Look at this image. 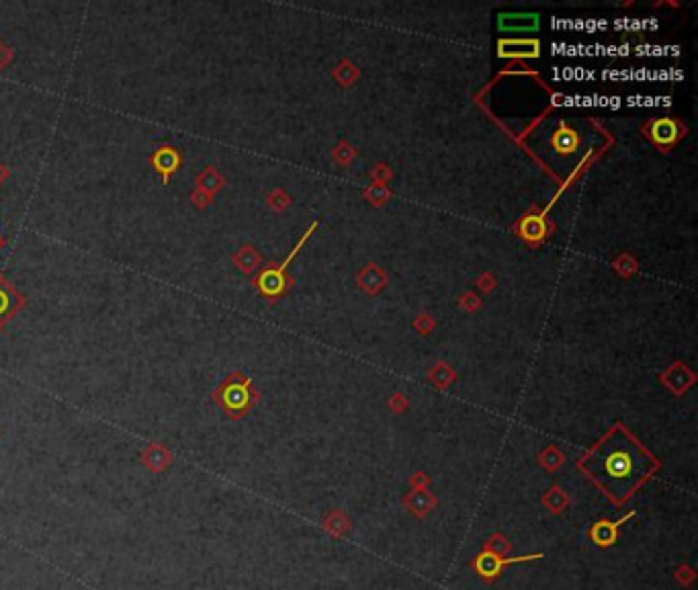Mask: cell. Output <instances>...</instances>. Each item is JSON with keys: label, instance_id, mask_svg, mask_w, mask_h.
Returning <instances> with one entry per match:
<instances>
[{"label": "cell", "instance_id": "obj_10", "mask_svg": "<svg viewBox=\"0 0 698 590\" xmlns=\"http://www.w3.org/2000/svg\"><path fill=\"white\" fill-rule=\"evenodd\" d=\"M651 136L658 144H672L678 138V128L670 119H660L653 123Z\"/></svg>", "mask_w": 698, "mask_h": 590}, {"label": "cell", "instance_id": "obj_14", "mask_svg": "<svg viewBox=\"0 0 698 590\" xmlns=\"http://www.w3.org/2000/svg\"><path fill=\"white\" fill-rule=\"evenodd\" d=\"M12 60H14V49H12L6 41L0 39V72H2L4 68H8Z\"/></svg>", "mask_w": 698, "mask_h": 590}, {"label": "cell", "instance_id": "obj_3", "mask_svg": "<svg viewBox=\"0 0 698 590\" xmlns=\"http://www.w3.org/2000/svg\"><path fill=\"white\" fill-rule=\"evenodd\" d=\"M545 558L543 554H529V556H520V558H502L498 554H492V552H483L475 558L473 566L475 570L479 572V576L483 578H496L506 566H512V564H522V562H535V560H541Z\"/></svg>", "mask_w": 698, "mask_h": 590}, {"label": "cell", "instance_id": "obj_4", "mask_svg": "<svg viewBox=\"0 0 698 590\" xmlns=\"http://www.w3.org/2000/svg\"><path fill=\"white\" fill-rule=\"evenodd\" d=\"M149 164L156 170V174L160 176V180L164 185H168L170 178L178 172V168L182 164V154H180L178 148L174 146H158L149 156Z\"/></svg>", "mask_w": 698, "mask_h": 590}, {"label": "cell", "instance_id": "obj_2", "mask_svg": "<svg viewBox=\"0 0 698 590\" xmlns=\"http://www.w3.org/2000/svg\"><path fill=\"white\" fill-rule=\"evenodd\" d=\"M213 400L226 410L228 416L240 418L244 416L256 402V394L250 388V379L242 373L230 375L213 394Z\"/></svg>", "mask_w": 698, "mask_h": 590}, {"label": "cell", "instance_id": "obj_11", "mask_svg": "<svg viewBox=\"0 0 698 590\" xmlns=\"http://www.w3.org/2000/svg\"><path fill=\"white\" fill-rule=\"evenodd\" d=\"M502 21H506V23H510L512 21V25H504V29H533V27H537V23H539V19H537V14H504V16H500Z\"/></svg>", "mask_w": 698, "mask_h": 590}, {"label": "cell", "instance_id": "obj_8", "mask_svg": "<svg viewBox=\"0 0 698 590\" xmlns=\"http://www.w3.org/2000/svg\"><path fill=\"white\" fill-rule=\"evenodd\" d=\"M500 56L514 58V56H539V41H500Z\"/></svg>", "mask_w": 698, "mask_h": 590}, {"label": "cell", "instance_id": "obj_9", "mask_svg": "<svg viewBox=\"0 0 698 590\" xmlns=\"http://www.w3.org/2000/svg\"><path fill=\"white\" fill-rule=\"evenodd\" d=\"M224 176L213 168V166H207L201 174H197V178H195V189H199V191H203V193H207V195H215L221 187H224Z\"/></svg>", "mask_w": 698, "mask_h": 590}, {"label": "cell", "instance_id": "obj_13", "mask_svg": "<svg viewBox=\"0 0 698 590\" xmlns=\"http://www.w3.org/2000/svg\"><path fill=\"white\" fill-rule=\"evenodd\" d=\"M567 498L561 494V490L559 488H553V490H549V494L545 496V504L549 506V510H553V512H561L565 506H567Z\"/></svg>", "mask_w": 698, "mask_h": 590}, {"label": "cell", "instance_id": "obj_6", "mask_svg": "<svg viewBox=\"0 0 698 590\" xmlns=\"http://www.w3.org/2000/svg\"><path fill=\"white\" fill-rule=\"evenodd\" d=\"M141 465L154 473H162L170 463H172V453L168 447H164L162 442H149L143 451H141Z\"/></svg>", "mask_w": 698, "mask_h": 590}, {"label": "cell", "instance_id": "obj_16", "mask_svg": "<svg viewBox=\"0 0 698 590\" xmlns=\"http://www.w3.org/2000/svg\"><path fill=\"white\" fill-rule=\"evenodd\" d=\"M4 246V240H2V236H0V248Z\"/></svg>", "mask_w": 698, "mask_h": 590}, {"label": "cell", "instance_id": "obj_1", "mask_svg": "<svg viewBox=\"0 0 698 590\" xmlns=\"http://www.w3.org/2000/svg\"><path fill=\"white\" fill-rule=\"evenodd\" d=\"M579 467L614 502H623L649 477L655 461L623 429H614L588 453Z\"/></svg>", "mask_w": 698, "mask_h": 590}, {"label": "cell", "instance_id": "obj_12", "mask_svg": "<svg viewBox=\"0 0 698 590\" xmlns=\"http://www.w3.org/2000/svg\"><path fill=\"white\" fill-rule=\"evenodd\" d=\"M234 263H236L242 271H250V269L258 263V257L254 255L252 248H242V250L234 257Z\"/></svg>", "mask_w": 698, "mask_h": 590}, {"label": "cell", "instance_id": "obj_5", "mask_svg": "<svg viewBox=\"0 0 698 590\" xmlns=\"http://www.w3.org/2000/svg\"><path fill=\"white\" fill-rule=\"evenodd\" d=\"M27 305V297L21 294L2 273H0V330Z\"/></svg>", "mask_w": 698, "mask_h": 590}, {"label": "cell", "instance_id": "obj_7", "mask_svg": "<svg viewBox=\"0 0 698 590\" xmlns=\"http://www.w3.org/2000/svg\"><path fill=\"white\" fill-rule=\"evenodd\" d=\"M635 517V512H627L623 519H618L616 523L614 521H598L592 529H590V537H592V541L596 543V545H600V547H608V545H612L614 541H616V537H618V527L621 525H625L629 519H633Z\"/></svg>", "mask_w": 698, "mask_h": 590}, {"label": "cell", "instance_id": "obj_15", "mask_svg": "<svg viewBox=\"0 0 698 590\" xmlns=\"http://www.w3.org/2000/svg\"><path fill=\"white\" fill-rule=\"evenodd\" d=\"M8 178H10V168L0 160V187H2Z\"/></svg>", "mask_w": 698, "mask_h": 590}]
</instances>
